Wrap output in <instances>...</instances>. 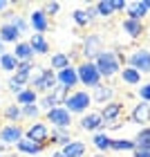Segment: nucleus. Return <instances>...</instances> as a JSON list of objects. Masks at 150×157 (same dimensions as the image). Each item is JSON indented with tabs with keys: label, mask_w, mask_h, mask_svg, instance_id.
I'll use <instances>...</instances> for the list:
<instances>
[{
	"label": "nucleus",
	"mask_w": 150,
	"mask_h": 157,
	"mask_svg": "<svg viewBox=\"0 0 150 157\" xmlns=\"http://www.w3.org/2000/svg\"><path fill=\"white\" fill-rule=\"evenodd\" d=\"M119 56L114 54V52H108V49H103L101 54L96 56V70H99V74L101 76H105V78H110V76H114L117 72H121V65H119Z\"/></svg>",
	"instance_id": "f257e3e1"
},
{
	"label": "nucleus",
	"mask_w": 150,
	"mask_h": 157,
	"mask_svg": "<svg viewBox=\"0 0 150 157\" xmlns=\"http://www.w3.org/2000/svg\"><path fill=\"white\" fill-rule=\"evenodd\" d=\"M29 83L34 92H52L58 81H56L54 70H38L34 76H29Z\"/></svg>",
	"instance_id": "f03ea898"
},
{
	"label": "nucleus",
	"mask_w": 150,
	"mask_h": 157,
	"mask_svg": "<svg viewBox=\"0 0 150 157\" xmlns=\"http://www.w3.org/2000/svg\"><path fill=\"white\" fill-rule=\"evenodd\" d=\"M76 74H78V81L83 85H90V88H96L99 83H101V74H99V70L94 63H81V65L76 67Z\"/></svg>",
	"instance_id": "7ed1b4c3"
},
{
	"label": "nucleus",
	"mask_w": 150,
	"mask_h": 157,
	"mask_svg": "<svg viewBox=\"0 0 150 157\" xmlns=\"http://www.w3.org/2000/svg\"><path fill=\"white\" fill-rule=\"evenodd\" d=\"M90 101H92V97L88 94V92H72L67 99H65V110L72 115V112H85L88 110V105H90Z\"/></svg>",
	"instance_id": "20e7f679"
},
{
	"label": "nucleus",
	"mask_w": 150,
	"mask_h": 157,
	"mask_svg": "<svg viewBox=\"0 0 150 157\" xmlns=\"http://www.w3.org/2000/svg\"><path fill=\"white\" fill-rule=\"evenodd\" d=\"M101 52H103V40H101V36L90 34V36L85 38V43H83V56H85V61L90 63L92 59H96Z\"/></svg>",
	"instance_id": "39448f33"
},
{
	"label": "nucleus",
	"mask_w": 150,
	"mask_h": 157,
	"mask_svg": "<svg viewBox=\"0 0 150 157\" xmlns=\"http://www.w3.org/2000/svg\"><path fill=\"white\" fill-rule=\"evenodd\" d=\"M47 119L49 124H54V128H63V130H67L69 124H72V115L65 108H52L47 112Z\"/></svg>",
	"instance_id": "423d86ee"
},
{
	"label": "nucleus",
	"mask_w": 150,
	"mask_h": 157,
	"mask_svg": "<svg viewBox=\"0 0 150 157\" xmlns=\"http://www.w3.org/2000/svg\"><path fill=\"white\" fill-rule=\"evenodd\" d=\"M27 137L25 139H29L34 141V144H40V146H45L47 144V139H49V130H47V126L45 124H32L29 128H27Z\"/></svg>",
	"instance_id": "0eeeda50"
},
{
	"label": "nucleus",
	"mask_w": 150,
	"mask_h": 157,
	"mask_svg": "<svg viewBox=\"0 0 150 157\" xmlns=\"http://www.w3.org/2000/svg\"><path fill=\"white\" fill-rule=\"evenodd\" d=\"M23 128H20L18 124H9L5 126L2 130H0V141H2L5 146H11V144H18L20 139H23Z\"/></svg>",
	"instance_id": "6e6552de"
},
{
	"label": "nucleus",
	"mask_w": 150,
	"mask_h": 157,
	"mask_svg": "<svg viewBox=\"0 0 150 157\" xmlns=\"http://www.w3.org/2000/svg\"><path fill=\"white\" fill-rule=\"evenodd\" d=\"M130 67H134L137 72H150V52L148 49H137L130 54Z\"/></svg>",
	"instance_id": "1a4fd4ad"
},
{
	"label": "nucleus",
	"mask_w": 150,
	"mask_h": 157,
	"mask_svg": "<svg viewBox=\"0 0 150 157\" xmlns=\"http://www.w3.org/2000/svg\"><path fill=\"white\" fill-rule=\"evenodd\" d=\"M99 115H101L103 121H114V119H119L121 115H123V103H117V101L105 103V105H103V110L99 112Z\"/></svg>",
	"instance_id": "9d476101"
},
{
	"label": "nucleus",
	"mask_w": 150,
	"mask_h": 157,
	"mask_svg": "<svg viewBox=\"0 0 150 157\" xmlns=\"http://www.w3.org/2000/svg\"><path fill=\"white\" fill-rule=\"evenodd\" d=\"M56 81H58L61 85H65V88H74V85L78 83V74H76V70L74 67H65V70H61L58 76H56Z\"/></svg>",
	"instance_id": "9b49d317"
},
{
	"label": "nucleus",
	"mask_w": 150,
	"mask_h": 157,
	"mask_svg": "<svg viewBox=\"0 0 150 157\" xmlns=\"http://www.w3.org/2000/svg\"><path fill=\"white\" fill-rule=\"evenodd\" d=\"M126 9H128V18H130V20H137V23H141V18H144V16H146V11H148L144 0L130 2V5L126 7Z\"/></svg>",
	"instance_id": "f8f14e48"
},
{
	"label": "nucleus",
	"mask_w": 150,
	"mask_h": 157,
	"mask_svg": "<svg viewBox=\"0 0 150 157\" xmlns=\"http://www.w3.org/2000/svg\"><path fill=\"white\" fill-rule=\"evenodd\" d=\"M103 126V119L99 112H90V115H85L81 119V128L83 130H99V128Z\"/></svg>",
	"instance_id": "ddd939ff"
},
{
	"label": "nucleus",
	"mask_w": 150,
	"mask_h": 157,
	"mask_svg": "<svg viewBox=\"0 0 150 157\" xmlns=\"http://www.w3.org/2000/svg\"><path fill=\"white\" fill-rule=\"evenodd\" d=\"M132 119L137 121V124H148V121H150V103L141 101L139 105H134V110H132Z\"/></svg>",
	"instance_id": "4468645a"
},
{
	"label": "nucleus",
	"mask_w": 150,
	"mask_h": 157,
	"mask_svg": "<svg viewBox=\"0 0 150 157\" xmlns=\"http://www.w3.org/2000/svg\"><path fill=\"white\" fill-rule=\"evenodd\" d=\"M18 38H20V32L11 23H5L2 27H0V40L2 43H16Z\"/></svg>",
	"instance_id": "2eb2a0df"
},
{
	"label": "nucleus",
	"mask_w": 150,
	"mask_h": 157,
	"mask_svg": "<svg viewBox=\"0 0 150 157\" xmlns=\"http://www.w3.org/2000/svg\"><path fill=\"white\" fill-rule=\"evenodd\" d=\"M112 94H114V90L110 88V85L99 83L96 88H94V94H92V99H94V101H99V103H108L110 99H112Z\"/></svg>",
	"instance_id": "dca6fc26"
},
{
	"label": "nucleus",
	"mask_w": 150,
	"mask_h": 157,
	"mask_svg": "<svg viewBox=\"0 0 150 157\" xmlns=\"http://www.w3.org/2000/svg\"><path fill=\"white\" fill-rule=\"evenodd\" d=\"M29 47L34 49V54H47L49 52V45H47V40L43 34H34L32 40H29Z\"/></svg>",
	"instance_id": "f3484780"
},
{
	"label": "nucleus",
	"mask_w": 150,
	"mask_h": 157,
	"mask_svg": "<svg viewBox=\"0 0 150 157\" xmlns=\"http://www.w3.org/2000/svg\"><path fill=\"white\" fill-rule=\"evenodd\" d=\"M13 56L18 59V63H23V61H32V59H34V49L29 47V43H18L16 49H13Z\"/></svg>",
	"instance_id": "a211bd4d"
},
{
	"label": "nucleus",
	"mask_w": 150,
	"mask_h": 157,
	"mask_svg": "<svg viewBox=\"0 0 150 157\" xmlns=\"http://www.w3.org/2000/svg\"><path fill=\"white\" fill-rule=\"evenodd\" d=\"M49 97H52V101H54V105L58 108V105H63L65 103V99L69 97V90L65 88V85H61V83H56V88L49 92Z\"/></svg>",
	"instance_id": "6ab92c4d"
},
{
	"label": "nucleus",
	"mask_w": 150,
	"mask_h": 157,
	"mask_svg": "<svg viewBox=\"0 0 150 157\" xmlns=\"http://www.w3.org/2000/svg\"><path fill=\"white\" fill-rule=\"evenodd\" d=\"M123 32H128V36H130V38H139L141 34H144V25L137 23V20L126 18L123 20Z\"/></svg>",
	"instance_id": "aec40b11"
},
{
	"label": "nucleus",
	"mask_w": 150,
	"mask_h": 157,
	"mask_svg": "<svg viewBox=\"0 0 150 157\" xmlns=\"http://www.w3.org/2000/svg\"><path fill=\"white\" fill-rule=\"evenodd\" d=\"M65 157H83L85 153V144H81V141H69L67 146H63V151H61Z\"/></svg>",
	"instance_id": "412c9836"
},
{
	"label": "nucleus",
	"mask_w": 150,
	"mask_h": 157,
	"mask_svg": "<svg viewBox=\"0 0 150 157\" xmlns=\"http://www.w3.org/2000/svg\"><path fill=\"white\" fill-rule=\"evenodd\" d=\"M29 23H32L34 29H36V34H43V32L47 29V16L43 11H34L32 18H29Z\"/></svg>",
	"instance_id": "4be33fe9"
},
{
	"label": "nucleus",
	"mask_w": 150,
	"mask_h": 157,
	"mask_svg": "<svg viewBox=\"0 0 150 157\" xmlns=\"http://www.w3.org/2000/svg\"><path fill=\"white\" fill-rule=\"evenodd\" d=\"M16 148L20 153H27V155H36V153H40L45 146H40V144H34V141H29V139H20L18 144H16Z\"/></svg>",
	"instance_id": "5701e85b"
},
{
	"label": "nucleus",
	"mask_w": 150,
	"mask_h": 157,
	"mask_svg": "<svg viewBox=\"0 0 150 157\" xmlns=\"http://www.w3.org/2000/svg\"><path fill=\"white\" fill-rule=\"evenodd\" d=\"M0 67H2L5 72H16V70H18V59L13 54L5 52L2 56H0Z\"/></svg>",
	"instance_id": "b1692460"
},
{
	"label": "nucleus",
	"mask_w": 150,
	"mask_h": 157,
	"mask_svg": "<svg viewBox=\"0 0 150 157\" xmlns=\"http://www.w3.org/2000/svg\"><path fill=\"white\" fill-rule=\"evenodd\" d=\"M134 144H137V151H148V153H150V128L139 130L137 139H134Z\"/></svg>",
	"instance_id": "393cba45"
},
{
	"label": "nucleus",
	"mask_w": 150,
	"mask_h": 157,
	"mask_svg": "<svg viewBox=\"0 0 150 157\" xmlns=\"http://www.w3.org/2000/svg\"><path fill=\"white\" fill-rule=\"evenodd\" d=\"M121 78H123L126 83H130V85H137L141 81V74L134 67H123V70H121Z\"/></svg>",
	"instance_id": "a878e982"
},
{
	"label": "nucleus",
	"mask_w": 150,
	"mask_h": 157,
	"mask_svg": "<svg viewBox=\"0 0 150 157\" xmlns=\"http://www.w3.org/2000/svg\"><path fill=\"white\" fill-rule=\"evenodd\" d=\"M52 67L54 70H65V67H69V56L67 54H63V52H58V54H54L52 56Z\"/></svg>",
	"instance_id": "bb28decb"
},
{
	"label": "nucleus",
	"mask_w": 150,
	"mask_h": 157,
	"mask_svg": "<svg viewBox=\"0 0 150 157\" xmlns=\"http://www.w3.org/2000/svg\"><path fill=\"white\" fill-rule=\"evenodd\" d=\"M49 137H52V141H56V144H63V146L69 144V135H67V130H63V128H52Z\"/></svg>",
	"instance_id": "cd10ccee"
},
{
	"label": "nucleus",
	"mask_w": 150,
	"mask_h": 157,
	"mask_svg": "<svg viewBox=\"0 0 150 157\" xmlns=\"http://www.w3.org/2000/svg\"><path fill=\"white\" fill-rule=\"evenodd\" d=\"M110 148H114V151H137V144L130 139H112Z\"/></svg>",
	"instance_id": "c85d7f7f"
},
{
	"label": "nucleus",
	"mask_w": 150,
	"mask_h": 157,
	"mask_svg": "<svg viewBox=\"0 0 150 157\" xmlns=\"http://www.w3.org/2000/svg\"><path fill=\"white\" fill-rule=\"evenodd\" d=\"M16 99H18L20 105H32V103H36V92L34 90H23L20 94H16Z\"/></svg>",
	"instance_id": "c756f323"
},
{
	"label": "nucleus",
	"mask_w": 150,
	"mask_h": 157,
	"mask_svg": "<svg viewBox=\"0 0 150 157\" xmlns=\"http://www.w3.org/2000/svg\"><path fill=\"white\" fill-rule=\"evenodd\" d=\"M96 13L99 16H110V13L114 11V7H112V0H101V2H96Z\"/></svg>",
	"instance_id": "7c9ffc66"
},
{
	"label": "nucleus",
	"mask_w": 150,
	"mask_h": 157,
	"mask_svg": "<svg viewBox=\"0 0 150 157\" xmlns=\"http://www.w3.org/2000/svg\"><path fill=\"white\" fill-rule=\"evenodd\" d=\"M5 117L9 121H18L20 117H23V110H20L18 105H7L5 108Z\"/></svg>",
	"instance_id": "2f4dec72"
},
{
	"label": "nucleus",
	"mask_w": 150,
	"mask_h": 157,
	"mask_svg": "<svg viewBox=\"0 0 150 157\" xmlns=\"http://www.w3.org/2000/svg\"><path fill=\"white\" fill-rule=\"evenodd\" d=\"M110 144H112V139L108 137V135H96L94 137V146L99 148V151H108Z\"/></svg>",
	"instance_id": "473e14b6"
},
{
	"label": "nucleus",
	"mask_w": 150,
	"mask_h": 157,
	"mask_svg": "<svg viewBox=\"0 0 150 157\" xmlns=\"http://www.w3.org/2000/svg\"><path fill=\"white\" fill-rule=\"evenodd\" d=\"M74 23L76 25H88V23H92V18L88 16V11H85V9H76L74 11Z\"/></svg>",
	"instance_id": "72a5a7b5"
},
{
	"label": "nucleus",
	"mask_w": 150,
	"mask_h": 157,
	"mask_svg": "<svg viewBox=\"0 0 150 157\" xmlns=\"http://www.w3.org/2000/svg\"><path fill=\"white\" fill-rule=\"evenodd\" d=\"M32 70H34L32 61H23V63H18V70H16V72H18V74H27V76H29Z\"/></svg>",
	"instance_id": "f704fd0d"
},
{
	"label": "nucleus",
	"mask_w": 150,
	"mask_h": 157,
	"mask_svg": "<svg viewBox=\"0 0 150 157\" xmlns=\"http://www.w3.org/2000/svg\"><path fill=\"white\" fill-rule=\"evenodd\" d=\"M20 110H23V115H25V117H36V115H38V105H36V103H32V105H23Z\"/></svg>",
	"instance_id": "c9c22d12"
},
{
	"label": "nucleus",
	"mask_w": 150,
	"mask_h": 157,
	"mask_svg": "<svg viewBox=\"0 0 150 157\" xmlns=\"http://www.w3.org/2000/svg\"><path fill=\"white\" fill-rule=\"evenodd\" d=\"M58 9H61L58 2H47L45 7H43V13H45V16H52V13H56Z\"/></svg>",
	"instance_id": "e433bc0d"
},
{
	"label": "nucleus",
	"mask_w": 150,
	"mask_h": 157,
	"mask_svg": "<svg viewBox=\"0 0 150 157\" xmlns=\"http://www.w3.org/2000/svg\"><path fill=\"white\" fill-rule=\"evenodd\" d=\"M139 97L144 99L146 103L150 101V83H146V85H141V88H139Z\"/></svg>",
	"instance_id": "4c0bfd02"
},
{
	"label": "nucleus",
	"mask_w": 150,
	"mask_h": 157,
	"mask_svg": "<svg viewBox=\"0 0 150 157\" xmlns=\"http://www.w3.org/2000/svg\"><path fill=\"white\" fill-rule=\"evenodd\" d=\"M40 108H45L47 112L52 110V108H56V105H54V101H52V97H49V94H47V97H43V101H40Z\"/></svg>",
	"instance_id": "58836bf2"
},
{
	"label": "nucleus",
	"mask_w": 150,
	"mask_h": 157,
	"mask_svg": "<svg viewBox=\"0 0 150 157\" xmlns=\"http://www.w3.org/2000/svg\"><path fill=\"white\" fill-rule=\"evenodd\" d=\"M112 7H114V11H123L128 5L123 2V0H114V2H112Z\"/></svg>",
	"instance_id": "ea45409f"
},
{
	"label": "nucleus",
	"mask_w": 150,
	"mask_h": 157,
	"mask_svg": "<svg viewBox=\"0 0 150 157\" xmlns=\"http://www.w3.org/2000/svg\"><path fill=\"white\" fill-rule=\"evenodd\" d=\"M134 157H150L148 151H134Z\"/></svg>",
	"instance_id": "a19ab883"
},
{
	"label": "nucleus",
	"mask_w": 150,
	"mask_h": 157,
	"mask_svg": "<svg viewBox=\"0 0 150 157\" xmlns=\"http://www.w3.org/2000/svg\"><path fill=\"white\" fill-rule=\"evenodd\" d=\"M7 9V2H5V0H0V11H5Z\"/></svg>",
	"instance_id": "79ce46f5"
},
{
	"label": "nucleus",
	"mask_w": 150,
	"mask_h": 157,
	"mask_svg": "<svg viewBox=\"0 0 150 157\" xmlns=\"http://www.w3.org/2000/svg\"><path fill=\"white\" fill-rule=\"evenodd\" d=\"M5 54V49H2V40H0V56H2Z\"/></svg>",
	"instance_id": "37998d69"
},
{
	"label": "nucleus",
	"mask_w": 150,
	"mask_h": 157,
	"mask_svg": "<svg viewBox=\"0 0 150 157\" xmlns=\"http://www.w3.org/2000/svg\"><path fill=\"white\" fill-rule=\"evenodd\" d=\"M144 2H146V9H150V0H144Z\"/></svg>",
	"instance_id": "c03bdc74"
},
{
	"label": "nucleus",
	"mask_w": 150,
	"mask_h": 157,
	"mask_svg": "<svg viewBox=\"0 0 150 157\" xmlns=\"http://www.w3.org/2000/svg\"><path fill=\"white\" fill-rule=\"evenodd\" d=\"M54 157H65V155H63V153H54Z\"/></svg>",
	"instance_id": "a18cd8bd"
},
{
	"label": "nucleus",
	"mask_w": 150,
	"mask_h": 157,
	"mask_svg": "<svg viewBox=\"0 0 150 157\" xmlns=\"http://www.w3.org/2000/svg\"><path fill=\"white\" fill-rule=\"evenodd\" d=\"M94 157H105V155H94Z\"/></svg>",
	"instance_id": "49530a36"
},
{
	"label": "nucleus",
	"mask_w": 150,
	"mask_h": 157,
	"mask_svg": "<svg viewBox=\"0 0 150 157\" xmlns=\"http://www.w3.org/2000/svg\"><path fill=\"white\" fill-rule=\"evenodd\" d=\"M0 157H2V155H0Z\"/></svg>",
	"instance_id": "de8ad7c7"
}]
</instances>
